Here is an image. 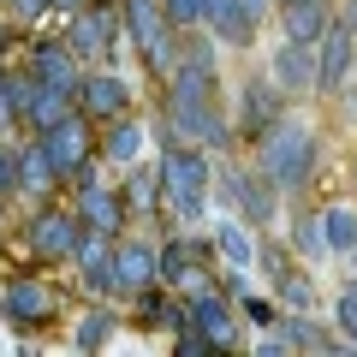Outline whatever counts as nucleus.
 <instances>
[{"mask_svg":"<svg viewBox=\"0 0 357 357\" xmlns=\"http://www.w3.org/2000/svg\"><path fill=\"white\" fill-rule=\"evenodd\" d=\"M244 149H250V167L286 197V203H304V197L316 191V178H321V126L304 107H280Z\"/></svg>","mask_w":357,"mask_h":357,"instance_id":"nucleus-2","label":"nucleus"},{"mask_svg":"<svg viewBox=\"0 0 357 357\" xmlns=\"http://www.w3.org/2000/svg\"><path fill=\"white\" fill-rule=\"evenodd\" d=\"M119 197H126L131 227H155V215H161V178H155L149 161H137V167L119 173Z\"/></svg>","mask_w":357,"mask_h":357,"instance_id":"nucleus-28","label":"nucleus"},{"mask_svg":"<svg viewBox=\"0 0 357 357\" xmlns=\"http://www.w3.org/2000/svg\"><path fill=\"white\" fill-rule=\"evenodd\" d=\"M114 333H119L114 298H89V304L66 321V345H72V351H84V357H89V351H107V345H114Z\"/></svg>","mask_w":357,"mask_h":357,"instance_id":"nucleus-24","label":"nucleus"},{"mask_svg":"<svg viewBox=\"0 0 357 357\" xmlns=\"http://www.w3.org/2000/svg\"><path fill=\"white\" fill-rule=\"evenodd\" d=\"M256 274H268V292L280 298V310H316V286H310V262H298L286 244H268L256 256Z\"/></svg>","mask_w":357,"mask_h":357,"instance_id":"nucleus-20","label":"nucleus"},{"mask_svg":"<svg viewBox=\"0 0 357 357\" xmlns=\"http://www.w3.org/2000/svg\"><path fill=\"white\" fill-rule=\"evenodd\" d=\"M48 6H54V18H60V13H72V6H84V0H48Z\"/></svg>","mask_w":357,"mask_h":357,"instance_id":"nucleus-35","label":"nucleus"},{"mask_svg":"<svg viewBox=\"0 0 357 357\" xmlns=\"http://www.w3.org/2000/svg\"><path fill=\"white\" fill-rule=\"evenodd\" d=\"M185 328H197L208 340V351H238L244 345V321H238V304L227 298V286L208 280L197 292H185Z\"/></svg>","mask_w":357,"mask_h":357,"instance_id":"nucleus-11","label":"nucleus"},{"mask_svg":"<svg viewBox=\"0 0 357 357\" xmlns=\"http://www.w3.org/2000/svg\"><path fill=\"white\" fill-rule=\"evenodd\" d=\"M286 250L298 256V262H328V244H321V220L316 208H292V220H286Z\"/></svg>","mask_w":357,"mask_h":357,"instance_id":"nucleus-30","label":"nucleus"},{"mask_svg":"<svg viewBox=\"0 0 357 357\" xmlns=\"http://www.w3.org/2000/svg\"><path fill=\"white\" fill-rule=\"evenodd\" d=\"M114 13H119V42H131L137 60L149 66L155 84H161L178 66V36H185V30L161 13V0H114Z\"/></svg>","mask_w":357,"mask_h":357,"instance_id":"nucleus-5","label":"nucleus"},{"mask_svg":"<svg viewBox=\"0 0 357 357\" xmlns=\"http://www.w3.org/2000/svg\"><path fill=\"white\" fill-rule=\"evenodd\" d=\"M24 66L18 72L36 77V84H54V89H77V77H84V66H77V54L66 48L60 36H42V30H24Z\"/></svg>","mask_w":357,"mask_h":357,"instance_id":"nucleus-21","label":"nucleus"},{"mask_svg":"<svg viewBox=\"0 0 357 357\" xmlns=\"http://www.w3.org/2000/svg\"><path fill=\"white\" fill-rule=\"evenodd\" d=\"M155 178H161L167 227H208L215 215V155L197 143L155 137Z\"/></svg>","mask_w":357,"mask_h":357,"instance_id":"nucleus-3","label":"nucleus"},{"mask_svg":"<svg viewBox=\"0 0 357 357\" xmlns=\"http://www.w3.org/2000/svg\"><path fill=\"white\" fill-rule=\"evenodd\" d=\"M268 18H274V0H220L215 13L203 18V30L220 42V48H244L250 54L256 42H262Z\"/></svg>","mask_w":357,"mask_h":357,"instance_id":"nucleus-19","label":"nucleus"},{"mask_svg":"<svg viewBox=\"0 0 357 357\" xmlns=\"http://www.w3.org/2000/svg\"><path fill=\"white\" fill-rule=\"evenodd\" d=\"M316 220H321L328 262H345V268H351V256H357V203H351V197H328V203L316 208Z\"/></svg>","mask_w":357,"mask_h":357,"instance_id":"nucleus-27","label":"nucleus"},{"mask_svg":"<svg viewBox=\"0 0 357 357\" xmlns=\"http://www.w3.org/2000/svg\"><path fill=\"white\" fill-rule=\"evenodd\" d=\"M72 274H77V292H84V298H119L114 292V238L84 227L77 256H72Z\"/></svg>","mask_w":357,"mask_h":357,"instance_id":"nucleus-23","label":"nucleus"},{"mask_svg":"<svg viewBox=\"0 0 357 357\" xmlns=\"http://www.w3.org/2000/svg\"><path fill=\"white\" fill-rule=\"evenodd\" d=\"M149 143H155V119L131 107V114H114L107 126H96V161L107 173H126V167L149 161Z\"/></svg>","mask_w":357,"mask_h":357,"instance_id":"nucleus-14","label":"nucleus"},{"mask_svg":"<svg viewBox=\"0 0 357 357\" xmlns=\"http://www.w3.org/2000/svg\"><path fill=\"white\" fill-rule=\"evenodd\" d=\"M340 24L351 30V36H357V0H345V6H340Z\"/></svg>","mask_w":357,"mask_h":357,"instance_id":"nucleus-34","label":"nucleus"},{"mask_svg":"<svg viewBox=\"0 0 357 357\" xmlns=\"http://www.w3.org/2000/svg\"><path fill=\"white\" fill-rule=\"evenodd\" d=\"M155 232H131L126 227L114 238V292L119 298H137V292H149V286H161V244H155Z\"/></svg>","mask_w":357,"mask_h":357,"instance_id":"nucleus-16","label":"nucleus"},{"mask_svg":"<svg viewBox=\"0 0 357 357\" xmlns=\"http://www.w3.org/2000/svg\"><path fill=\"white\" fill-rule=\"evenodd\" d=\"M60 316H66V292L48 274H13V280L0 286V321H6L18 340L60 328Z\"/></svg>","mask_w":357,"mask_h":357,"instance_id":"nucleus-6","label":"nucleus"},{"mask_svg":"<svg viewBox=\"0 0 357 357\" xmlns=\"http://www.w3.org/2000/svg\"><path fill=\"white\" fill-rule=\"evenodd\" d=\"M215 208H227V215L250 220L256 232H268L274 220L286 215V197L268 185L262 173H256L250 161H232V155H215Z\"/></svg>","mask_w":357,"mask_h":357,"instance_id":"nucleus-4","label":"nucleus"},{"mask_svg":"<svg viewBox=\"0 0 357 357\" xmlns=\"http://www.w3.org/2000/svg\"><path fill=\"white\" fill-rule=\"evenodd\" d=\"M310 48H316V96L321 102L345 96V84H351V72H357V36L340 24V13H333V24L321 30Z\"/></svg>","mask_w":357,"mask_h":357,"instance_id":"nucleus-18","label":"nucleus"},{"mask_svg":"<svg viewBox=\"0 0 357 357\" xmlns=\"http://www.w3.org/2000/svg\"><path fill=\"white\" fill-rule=\"evenodd\" d=\"M66 203H72V215L84 220L89 232H107V238H119V232L131 227V215H126V197H119V178L107 173L102 161L96 167H84V173L66 185Z\"/></svg>","mask_w":357,"mask_h":357,"instance_id":"nucleus-10","label":"nucleus"},{"mask_svg":"<svg viewBox=\"0 0 357 357\" xmlns=\"http://www.w3.org/2000/svg\"><path fill=\"white\" fill-rule=\"evenodd\" d=\"M155 137L197 143L208 155H232V114H227V77H220V42L203 24L178 36V66L161 77V126Z\"/></svg>","mask_w":357,"mask_h":357,"instance_id":"nucleus-1","label":"nucleus"},{"mask_svg":"<svg viewBox=\"0 0 357 357\" xmlns=\"http://www.w3.org/2000/svg\"><path fill=\"white\" fill-rule=\"evenodd\" d=\"M333 13H340V0H274L268 24H280V36H292V42H316L333 24Z\"/></svg>","mask_w":357,"mask_h":357,"instance_id":"nucleus-26","label":"nucleus"},{"mask_svg":"<svg viewBox=\"0 0 357 357\" xmlns=\"http://www.w3.org/2000/svg\"><path fill=\"white\" fill-rule=\"evenodd\" d=\"M30 137L42 143V155H48V167L60 173V185H72L84 167H96V126H89L77 107L66 119H54L48 131H30Z\"/></svg>","mask_w":357,"mask_h":357,"instance_id":"nucleus-13","label":"nucleus"},{"mask_svg":"<svg viewBox=\"0 0 357 357\" xmlns=\"http://www.w3.org/2000/svg\"><path fill=\"white\" fill-rule=\"evenodd\" d=\"M18 137V131H13ZM13 137H0V208L18 203V155H13Z\"/></svg>","mask_w":357,"mask_h":357,"instance_id":"nucleus-33","label":"nucleus"},{"mask_svg":"<svg viewBox=\"0 0 357 357\" xmlns=\"http://www.w3.org/2000/svg\"><path fill=\"white\" fill-rule=\"evenodd\" d=\"M60 42L77 54V66H114V54H119L114 0H84L72 13H60Z\"/></svg>","mask_w":357,"mask_h":357,"instance_id":"nucleus-9","label":"nucleus"},{"mask_svg":"<svg viewBox=\"0 0 357 357\" xmlns=\"http://www.w3.org/2000/svg\"><path fill=\"white\" fill-rule=\"evenodd\" d=\"M77 238H84V220L72 215V203H60V197L30 203V215H24V250H30V262H42V268H72Z\"/></svg>","mask_w":357,"mask_h":357,"instance_id":"nucleus-8","label":"nucleus"},{"mask_svg":"<svg viewBox=\"0 0 357 357\" xmlns=\"http://www.w3.org/2000/svg\"><path fill=\"white\" fill-rule=\"evenodd\" d=\"M72 107L89 126H107L114 114H131V107H137V84H131L119 66H84V77H77V89H72Z\"/></svg>","mask_w":357,"mask_h":357,"instance_id":"nucleus-12","label":"nucleus"},{"mask_svg":"<svg viewBox=\"0 0 357 357\" xmlns=\"http://www.w3.org/2000/svg\"><path fill=\"white\" fill-rule=\"evenodd\" d=\"M280 107H286V96L262 77V66H256V72H244L238 84H227V114H232V137H238V143H250L268 119L280 114Z\"/></svg>","mask_w":357,"mask_h":357,"instance_id":"nucleus-17","label":"nucleus"},{"mask_svg":"<svg viewBox=\"0 0 357 357\" xmlns=\"http://www.w3.org/2000/svg\"><path fill=\"white\" fill-rule=\"evenodd\" d=\"M333 333L345 345H357V274H345L340 292H333Z\"/></svg>","mask_w":357,"mask_h":357,"instance_id":"nucleus-31","label":"nucleus"},{"mask_svg":"<svg viewBox=\"0 0 357 357\" xmlns=\"http://www.w3.org/2000/svg\"><path fill=\"white\" fill-rule=\"evenodd\" d=\"M262 77L274 89L286 96V107H304V102H316V48L310 42H292V36H280L274 48L262 54Z\"/></svg>","mask_w":357,"mask_h":357,"instance_id":"nucleus-15","label":"nucleus"},{"mask_svg":"<svg viewBox=\"0 0 357 357\" xmlns=\"http://www.w3.org/2000/svg\"><path fill=\"white\" fill-rule=\"evenodd\" d=\"M208 244H215V262L220 268H244V274H256V256H262V232L250 227V220L238 215H208Z\"/></svg>","mask_w":357,"mask_h":357,"instance_id":"nucleus-22","label":"nucleus"},{"mask_svg":"<svg viewBox=\"0 0 357 357\" xmlns=\"http://www.w3.org/2000/svg\"><path fill=\"white\" fill-rule=\"evenodd\" d=\"M72 114V89H54V84H36L24 77V107H18V131H48L54 119Z\"/></svg>","mask_w":357,"mask_h":357,"instance_id":"nucleus-29","label":"nucleus"},{"mask_svg":"<svg viewBox=\"0 0 357 357\" xmlns=\"http://www.w3.org/2000/svg\"><path fill=\"white\" fill-rule=\"evenodd\" d=\"M13 155H18V203H48V197H60V173L48 167V155H42V143L30 137H13Z\"/></svg>","mask_w":357,"mask_h":357,"instance_id":"nucleus-25","label":"nucleus"},{"mask_svg":"<svg viewBox=\"0 0 357 357\" xmlns=\"http://www.w3.org/2000/svg\"><path fill=\"white\" fill-rule=\"evenodd\" d=\"M161 244V286L173 292H197V286L215 280V244H208V227H161L155 232Z\"/></svg>","mask_w":357,"mask_h":357,"instance_id":"nucleus-7","label":"nucleus"},{"mask_svg":"<svg viewBox=\"0 0 357 357\" xmlns=\"http://www.w3.org/2000/svg\"><path fill=\"white\" fill-rule=\"evenodd\" d=\"M0 18H13L18 30H42L54 18V6L48 0H0Z\"/></svg>","mask_w":357,"mask_h":357,"instance_id":"nucleus-32","label":"nucleus"}]
</instances>
